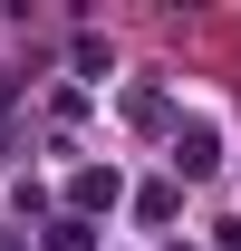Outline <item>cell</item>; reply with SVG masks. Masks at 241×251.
Listing matches in <instances>:
<instances>
[{
  "label": "cell",
  "mask_w": 241,
  "mask_h": 251,
  "mask_svg": "<svg viewBox=\"0 0 241 251\" xmlns=\"http://www.w3.org/2000/svg\"><path fill=\"white\" fill-rule=\"evenodd\" d=\"M212 164H222V135H212V126L193 116V126H183V135H174V174H183V184H193V174H212Z\"/></svg>",
  "instance_id": "1"
},
{
  "label": "cell",
  "mask_w": 241,
  "mask_h": 251,
  "mask_svg": "<svg viewBox=\"0 0 241 251\" xmlns=\"http://www.w3.org/2000/svg\"><path fill=\"white\" fill-rule=\"evenodd\" d=\"M68 193H77V222H87V213H106V203H116V164H87V174H77V184H68Z\"/></svg>",
  "instance_id": "2"
},
{
  "label": "cell",
  "mask_w": 241,
  "mask_h": 251,
  "mask_svg": "<svg viewBox=\"0 0 241 251\" xmlns=\"http://www.w3.org/2000/svg\"><path fill=\"white\" fill-rule=\"evenodd\" d=\"M135 222H174V184H145V193H135Z\"/></svg>",
  "instance_id": "3"
},
{
  "label": "cell",
  "mask_w": 241,
  "mask_h": 251,
  "mask_svg": "<svg viewBox=\"0 0 241 251\" xmlns=\"http://www.w3.org/2000/svg\"><path fill=\"white\" fill-rule=\"evenodd\" d=\"M48 251H96V232H87V222H77V213H68L58 232H48Z\"/></svg>",
  "instance_id": "4"
},
{
  "label": "cell",
  "mask_w": 241,
  "mask_h": 251,
  "mask_svg": "<svg viewBox=\"0 0 241 251\" xmlns=\"http://www.w3.org/2000/svg\"><path fill=\"white\" fill-rule=\"evenodd\" d=\"M222 251H241V222H222Z\"/></svg>",
  "instance_id": "5"
},
{
  "label": "cell",
  "mask_w": 241,
  "mask_h": 251,
  "mask_svg": "<svg viewBox=\"0 0 241 251\" xmlns=\"http://www.w3.org/2000/svg\"><path fill=\"white\" fill-rule=\"evenodd\" d=\"M0 251H29V242H10V232H0Z\"/></svg>",
  "instance_id": "6"
}]
</instances>
